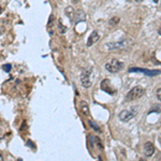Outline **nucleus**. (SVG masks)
Here are the masks:
<instances>
[{"instance_id":"nucleus-1","label":"nucleus","mask_w":161,"mask_h":161,"mask_svg":"<svg viewBox=\"0 0 161 161\" xmlns=\"http://www.w3.org/2000/svg\"><path fill=\"white\" fill-rule=\"evenodd\" d=\"M132 44V41L129 39H122L116 42H110L106 43L105 46L108 51H118V50H126Z\"/></svg>"},{"instance_id":"nucleus-2","label":"nucleus","mask_w":161,"mask_h":161,"mask_svg":"<svg viewBox=\"0 0 161 161\" xmlns=\"http://www.w3.org/2000/svg\"><path fill=\"white\" fill-rule=\"evenodd\" d=\"M144 94H145L144 88L141 87V86H135V87H133L130 91L128 92V94H126L125 100H126V102L134 101V100L140 99L141 97L144 96Z\"/></svg>"},{"instance_id":"nucleus-3","label":"nucleus","mask_w":161,"mask_h":161,"mask_svg":"<svg viewBox=\"0 0 161 161\" xmlns=\"http://www.w3.org/2000/svg\"><path fill=\"white\" fill-rule=\"evenodd\" d=\"M138 113V108L136 106H132L130 110H124L118 114V118H119L122 122H127L129 120H131L132 118H134V116L136 115Z\"/></svg>"},{"instance_id":"nucleus-4","label":"nucleus","mask_w":161,"mask_h":161,"mask_svg":"<svg viewBox=\"0 0 161 161\" xmlns=\"http://www.w3.org/2000/svg\"><path fill=\"white\" fill-rule=\"evenodd\" d=\"M122 68H124V62L119 61L118 59H112L105 63V69L110 73H117Z\"/></svg>"},{"instance_id":"nucleus-5","label":"nucleus","mask_w":161,"mask_h":161,"mask_svg":"<svg viewBox=\"0 0 161 161\" xmlns=\"http://www.w3.org/2000/svg\"><path fill=\"white\" fill-rule=\"evenodd\" d=\"M92 69L88 68V69L84 70L80 73V84L84 88H89L91 87V80H90V73H91Z\"/></svg>"},{"instance_id":"nucleus-6","label":"nucleus","mask_w":161,"mask_h":161,"mask_svg":"<svg viewBox=\"0 0 161 161\" xmlns=\"http://www.w3.org/2000/svg\"><path fill=\"white\" fill-rule=\"evenodd\" d=\"M129 72H139V73H143L144 75L147 76H156L159 75L161 73V70H148V69H143V68H130L129 69Z\"/></svg>"},{"instance_id":"nucleus-7","label":"nucleus","mask_w":161,"mask_h":161,"mask_svg":"<svg viewBox=\"0 0 161 161\" xmlns=\"http://www.w3.org/2000/svg\"><path fill=\"white\" fill-rule=\"evenodd\" d=\"M101 89L103 90V91L108 92V94H116V89H114V88L112 87V85H111V82L110 80H103L101 82Z\"/></svg>"},{"instance_id":"nucleus-8","label":"nucleus","mask_w":161,"mask_h":161,"mask_svg":"<svg viewBox=\"0 0 161 161\" xmlns=\"http://www.w3.org/2000/svg\"><path fill=\"white\" fill-rule=\"evenodd\" d=\"M144 154L146 157H152L155 154V146L152 142H146L144 144Z\"/></svg>"},{"instance_id":"nucleus-9","label":"nucleus","mask_w":161,"mask_h":161,"mask_svg":"<svg viewBox=\"0 0 161 161\" xmlns=\"http://www.w3.org/2000/svg\"><path fill=\"white\" fill-rule=\"evenodd\" d=\"M100 39V36L99 33H98V31L97 30H94V31L91 32V35L88 37V40H87V46L88 47H90L91 45H94L96 42H98Z\"/></svg>"},{"instance_id":"nucleus-10","label":"nucleus","mask_w":161,"mask_h":161,"mask_svg":"<svg viewBox=\"0 0 161 161\" xmlns=\"http://www.w3.org/2000/svg\"><path fill=\"white\" fill-rule=\"evenodd\" d=\"M74 16H75L76 23H80V22L86 21V14L83 10H77L76 12H74Z\"/></svg>"},{"instance_id":"nucleus-11","label":"nucleus","mask_w":161,"mask_h":161,"mask_svg":"<svg viewBox=\"0 0 161 161\" xmlns=\"http://www.w3.org/2000/svg\"><path fill=\"white\" fill-rule=\"evenodd\" d=\"M64 13H66V15L68 16L70 19V21H72L73 19V16H74V11H73V8L72 7H67L66 9H64Z\"/></svg>"},{"instance_id":"nucleus-12","label":"nucleus","mask_w":161,"mask_h":161,"mask_svg":"<svg viewBox=\"0 0 161 161\" xmlns=\"http://www.w3.org/2000/svg\"><path fill=\"white\" fill-rule=\"evenodd\" d=\"M80 111H82V113H83V115H85V116L89 114V108H88L86 102L82 101V103H80Z\"/></svg>"},{"instance_id":"nucleus-13","label":"nucleus","mask_w":161,"mask_h":161,"mask_svg":"<svg viewBox=\"0 0 161 161\" xmlns=\"http://www.w3.org/2000/svg\"><path fill=\"white\" fill-rule=\"evenodd\" d=\"M120 22V19L119 17H113V19H110V22H108V24H110V26H115L117 25L118 23Z\"/></svg>"},{"instance_id":"nucleus-14","label":"nucleus","mask_w":161,"mask_h":161,"mask_svg":"<svg viewBox=\"0 0 161 161\" xmlns=\"http://www.w3.org/2000/svg\"><path fill=\"white\" fill-rule=\"evenodd\" d=\"M89 125L91 126V128H94L96 131H98V132H100L101 131V129H100V127L98 126V125L96 124V122H94V120H89Z\"/></svg>"},{"instance_id":"nucleus-15","label":"nucleus","mask_w":161,"mask_h":161,"mask_svg":"<svg viewBox=\"0 0 161 161\" xmlns=\"http://www.w3.org/2000/svg\"><path fill=\"white\" fill-rule=\"evenodd\" d=\"M59 29H60V32H61V33H64L66 30H67V27H64V26L62 25L61 22H59Z\"/></svg>"},{"instance_id":"nucleus-16","label":"nucleus","mask_w":161,"mask_h":161,"mask_svg":"<svg viewBox=\"0 0 161 161\" xmlns=\"http://www.w3.org/2000/svg\"><path fill=\"white\" fill-rule=\"evenodd\" d=\"M156 97L159 101H161V88H158L156 91Z\"/></svg>"},{"instance_id":"nucleus-17","label":"nucleus","mask_w":161,"mask_h":161,"mask_svg":"<svg viewBox=\"0 0 161 161\" xmlns=\"http://www.w3.org/2000/svg\"><path fill=\"white\" fill-rule=\"evenodd\" d=\"M11 69H12L11 64H5V66H3V70H5V72H10Z\"/></svg>"},{"instance_id":"nucleus-18","label":"nucleus","mask_w":161,"mask_h":161,"mask_svg":"<svg viewBox=\"0 0 161 161\" xmlns=\"http://www.w3.org/2000/svg\"><path fill=\"white\" fill-rule=\"evenodd\" d=\"M158 33H159V36H161V28H159L158 29Z\"/></svg>"},{"instance_id":"nucleus-19","label":"nucleus","mask_w":161,"mask_h":161,"mask_svg":"<svg viewBox=\"0 0 161 161\" xmlns=\"http://www.w3.org/2000/svg\"><path fill=\"white\" fill-rule=\"evenodd\" d=\"M134 1H136V2H142L143 0H134Z\"/></svg>"},{"instance_id":"nucleus-20","label":"nucleus","mask_w":161,"mask_h":161,"mask_svg":"<svg viewBox=\"0 0 161 161\" xmlns=\"http://www.w3.org/2000/svg\"><path fill=\"white\" fill-rule=\"evenodd\" d=\"M158 1H159V0H154V2H155V3H157Z\"/></svg>"},{"instance_id":"nucleus-21","label":"nucleus","mask_w":161,"mask_h":161,"mask_svg":"<svg viewBox=\"0 0 161 161\" xmlns=\"http://www.w3.org/2000/svg\"><path fill=\"white\" fill-rule=\"evenodd\" d=\"M2 159H3V158H2V156H0V160H2Z\"/></svg>"}]
</instances>
